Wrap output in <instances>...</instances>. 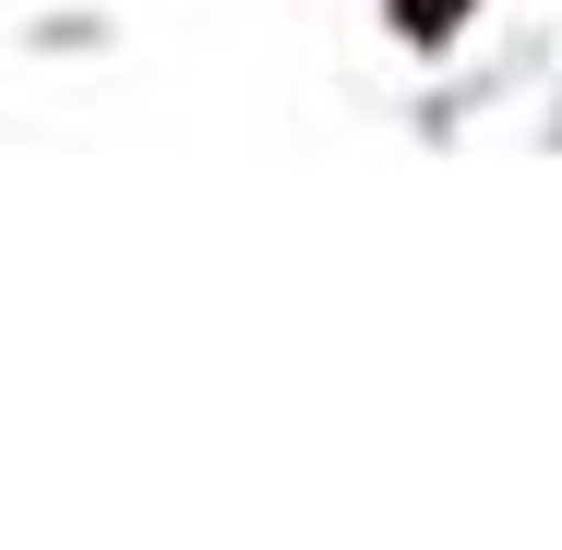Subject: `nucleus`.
<instances>
[{"label": "nucleus", "mask_w": 562, "mask_h": 550, "mask_svg": "<svg viewBox=\"0 0 562 550\" xmlns=\"http://www.w3.org/2000/svg\"><path fill=\"white\" fill-rule=\"evenodd\" d=\"M454 12H467V0H395V24H407L419 48H443V36H454Z\"/></svg>", "instance_id": "1"}]
</instances>
